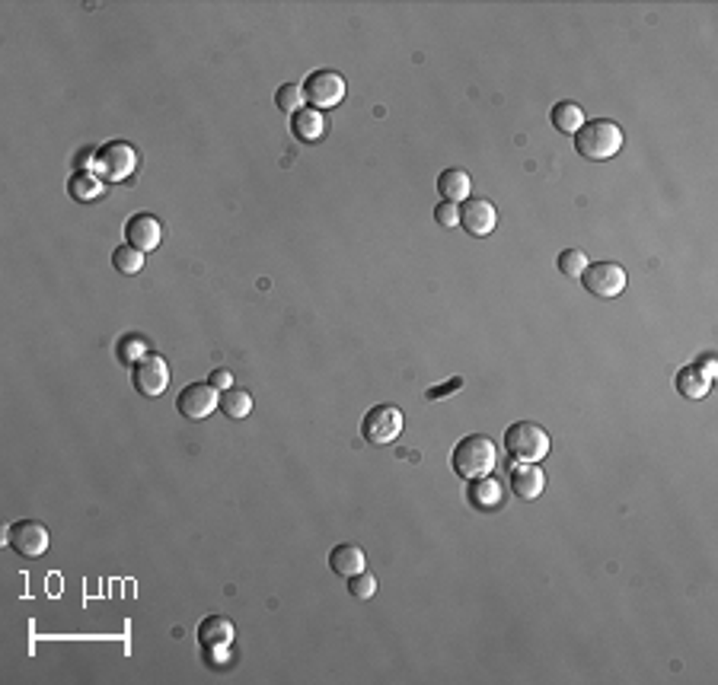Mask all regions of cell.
Instances as JSON below:
<instances>
[{
	"instance_id": "6da1fadb",
	"label": "cell",
	"mask_w": 718,
	"mask_h": 685,
	"mask_svg": "<svg viewBox=\"0 0 718 685\" xmlns=\"http://www.w3.org/2000/svg\"><path fill=\"white\" fill-rule=\"evenodd\" d=\"M619 147H623V128L610 118L584 121L575 135L578 156H584V160H590V163L613 160V156L619 154Z\"/></svg>"
},
{
	"instance_id": "7a4b0ae2",
	"label": "cell",
	"mask_w": 718,
	"mask_h": 685,
	"mask_svg": "<svg viewBox=\"0 0 718 685\" xmlns=\"http://www.w3.org/2000/svg\"><path fill=\"white\" fill-rule=\"evenodd\" d=\"M495 463H498V453H495V444L482 434H469L463 437L460 444L454 446V456H450V465L460 478H482L492 475Z\"/></svg>"
},
{
	"instance_id": "3957f363",
	"label": "cell",
	"mask_w": 718,
	"mask_h": 685,
	"mask_svg": "<svg viewBox=\"0 0 718 685\" xmlns=\"http://www.w3.org/2000/svg\"><path fill=\"white\" fill-rule=\"evenodd\" d=\"M505 450L515 463H540L549 453V434L534 421H515L505 430Z\"/></svg>"
},
{
	"instance_id": "277c9868",
	"label": "cell",
	"mask_w": 718,
	"mask_h": 685,
	"mask_svg": "<svg viewBox=\"0 0 718 685\" xmlns=\"http://www.w3.org/2000/svg\"><path fill=\"white\" fill-rule=\"evenodd\" d=\"M137 169V150L128 141H106L96 147L93 173L106 182H125Z\"/></svg>"
},
{
	"instance_id": "5b68a950",
	"label": "cell",
	"mask_w": 718,
	"mask_h": 685,
	"mask_svg": "<svg viewBox=\"0 0 718 685\" xmlns=\"http://www.w3.org/2000/svg\"><path fill=\"white\" fill-rule=\"evenodd\" d=\"M361 434L371 446L393 444L402 434V411L396 405H373L361 421Z\"/></svg>"
},
{
	"instance_id": "8992f818",
	"label": "cell",
	"mask_w": 718,
	"mask_h": 685,
	"mask_svg": "<svg viewBox=\"0 0 718 685\" xmlns=\"http://www.w3.org/2000/svg\"><path fill=\"white\" fill-rule=\"evenodd\" d=\"M131 383H135L137 396L160 399L170 386V367L160 354H144L141 361L131 367Z\"/></svg>"
},
{
	"instance_id": "52a82bcc",
	"label": "cell",
	"mask_w": 718,
	"mask_h": 685,
	"mask_svg": "<svg viewBox=\"0 0 718 685\" xmlns=\"http://www.w3.org/2000/svg\"><path fill=\"white\" fill-rule=\"evenodd\" d=\"M300 87H304L310 108H335L345 99V80L335 70H313V74H307V80Z\"/></svg>"
},
{
	"instance_id": "ba28073f",
	"label": "cell",
	"mask_w": 718,
	"mask_h": 685,
	"mask_svg": "<svg viewBox=\"0 0 718 685\" xmlns=\"http://www.w3.org/2000/svg\"><path fill=\"white\" fill-rule=\"evenodd\" d=\"M581 284L588 294L600 296V300H613L626 290V271L617 262H594L581 271Z\"/></svg>"
},
{
	"instance_id": "9c48e42d",
	"label": "cell",
	"mask_w": 718,
	"mask_h": 685,
	"mask_svg": "<svg viewBox=\"0 0 718 685\" xmlns=\"http://www.w3.org/2000/svg\"><path fill=\"white\" fill-rule=\"evenodd\" d=\"M217 402H221V392L211 383H189L179 392L176 408H179V415L189 418V421H204V418L217 408Z\"/></svg>"
},
{
	"instance_id": "30bf717a",
	"label": "cell",
	"mask_w": 718,
	"mask_h": 685,
	"mask_svg": "<svg viewBox=\"0 0 718 685\" xmlns=\"http://www.w3.org/2000/svg\"><path fill=\"white\" fill-rule=\"evenodd\" d=\"M7 542L16 555L23 558H39L48 551V530L35 520H16L7 532Z\"/></svg>"
},
{
	"instance_id": "8fae6325",
	"label": "cell",
	"mask_w": 718,
	"mask_h": 685,
	"mask_svg": "<svg viewBox=\"0 0 718 685\" xmlns=\"http://www.w3.org/2000/svg\"><path fill=\"white\" fill-rule=\"evenodd\" d=\"M460 223L469 236L482 239V236L492 233L495 223H498V211H495V204L488 202V198H467L460 208Z\"/></svg>"
},
{
	"instance_id": "7c38bea8",
	"label": "cell",
	"mask_w": 718,
	"mask_h": 685,
	"mask_svg": "<svg viewBox=\"0 0 718 685\" xmlns=\"http://www.w3.org/2000/svg\"><path fill=\"white\" fill-rule=\"evenodd\" d=\"M125 242L141 252H150L163 242V227L154 214H135L125 221Z\"/></svg>"
},
{
	"instance_id": "4fadbf2b",
	"label": "cell",
	"mask_w": 718,
	"mask_h": 685,
	"mask_svg": "<svg viewBox=\"0 0 718 685\" xmlns=\"http://www.w3.org/2000/svg\"><path fill=\"white\" fill-rule=\"evenodd\" d=\"M467 501L473 511H498L505 504V488L502 482L495 475H482V478H469V488H467Z\"/></svg>"
},
{
	"instance_id": "5bb4252c",
	"label": "cell",
	"mask_w": 718,
	"mask_h": 685,
	"mask_svg": "<svg viewBox=\"0 0 718 685\" xmlns=\"http://www.w3.org/2000/svg\"><path fill=\"white\" fill-rule=\"evenodd\" d=\"M511 488L524 501H536L546 488V475L536 463H511Z\"/></svg>"
},
{
	"instance_id": "9a60e30c",
	"label": "cell",
	"mask_w": 718,
	"mask_h": 685,
	"mask_svg": "<svg viewBox=\"0 0 718 685\" xmlns=\"http://www.w3.org/2000/svg\"><path fill=\"white\" fill-rule=\"evenodd\" d=\"M198 641H202V647H211V651H224V647L233 644V622L224 615H208L198 625Z\"/></svg>"
},
{
	"instance_id": "2e32d148",
	"label": "cell",
	"mask_w": 718,
	"mask_h": 685,
	"mask_svg": "<svg viewBox=\"0 0 718 685\" xmlns=\"http://www.w3.org/2000/svg\"><path fill=\"white\" fill-rule=\"evenodd\" d=\"M364 565H367L364 549H361V545H354V542H342V545H335V549L329 551V568H333L339 577L361 574V571H364Z\"/></svg>"
},
{
	"instance_id": "e0dca14e",
	"label": "cell",
	"mask_w": 718,
	"mask_h": 685,
	"mask_svg": "<svg viewBox=\"0 0 718 685\" xmlns=\"http://www.w3.org/2000/svg\"><path fill=\"white\" fill-rule=\"evenodd\" d=\"M323 131H326V118H323V112H319V108L304 106L300 112L291 115V135L298 137L300 144L319 141V137H323Z\"/></svg>"
},
{
	"instance_id": "ac0fdd59",
	"label": "cell",
	"mask_w": 718,
	"mask_h": 685,
	"mask_svg": "<svg viewBox=\"0 0 718 685\" xmlns=\"http://www.w3.org/2000/svg\"><path fill=\"white\" fill-rule=\"evenodd\" d=\"M469 175L463 173V169H457V166H450V169H444V173L438 175V192H440V198L444 202H454V204H463L469 198Z\"/></svg>"
},
{
	"instance_id": "d6986e66",
	"label": "cell",
	"mask_w": 718,
	"mask_h": 685,
	"mask_svg": "<svg viewBox=\"0 0 718 685\" xmlns=\"http://www.w3.org/2000/svg\"><path fill=\"white\" fill-rule=\"evenodd\" d=\"M709 383L712 380L705 377L696 363H686L684 370H677V380H674V386H677V392L684 399H703L709 392Z\"/></svg>"
},
{
	"instance_id": "ffe728a7",
	"label": "cell",
	"mask_w": 718,
	"mask_h": 685,
	"mask_svg": "<svg viewBox=\"0 0 718 685\" xmlns=\"http://www.w3.org/2000/svg\"><path fill=\"white\" fill-rule=\"evenodd\" d=\"M584 108L578 102H556L553 106V125H556L559 135H578V128L584 125Z\"/></svg>"
},
{
	"instance_id": "44dd1931",
	"label": "cell",
	"mask_w": 718,
	"mask_h": 685,
	"mask_svg": "<svg viewBox=\"0 0 718 685\" xmlns=\"http://www.w3.org/2000/svg\"><path fill=\"white\" fill-rule=\"evenodd\" d=\"M68 195L74 202H96L102 195V182L93 173H87V169H77L68 182Z\"/></svg>"
},
{
	"instance_id": "7402d4cb",
	"label": "cell",
	"mask_w": 718,
	"mask_h": 685,
	"mask_svg": "<svg viewBox=\"0 0 718 685\" xmlns=\"http://www.w3.org/2000/svg\"><path fill=\"white\" fill-rule=\"evenodd\" d=\"M217 408L224 411V418H231V421H240V418H246L252 411V396L246 389L231 386V389L221 392V402H217Z\"/></svg>"
},
{
	"instance_id": "603a6c76",
	"label": "cell",
	"mask_w": 718,
	"mask_h": 685,
	"mask_svg": "<svg viewBox=\"0 0 718 685\" xmlns=\"http://www.w3.org/2000/svg\"><path fill=\"white\" fill-rule=\"evenodd\" d=\"M304 102H307V96H304V87H300V83H281L279 93H275V106H279L285 115L300 112Z\"/></svg>"
},
{
	"instance_id": "cb8c5ba5",
	"label": "cell",
	"mask_w": 718,
	"mask_h": 685,
	"mask_svg": "<svg viewBox=\"0 0 718 685\" xmlns=\"http://www.w3.org/2000/svg\"><path fill=\"white\" fill-rule=\"evenodd\" d=\"M112 265H116L122 275H137V271L144 268V252L125 242V246H118L116 252H112Z\"/></svg>"
},
{
	"instance_id": "d4e9b609",
	"label": "cell",
	"mask_w": 718,
	"mask_h": 685,
	"mask_svg": "<svg viewBox=\"0 0 718 685\" xmlns=\"http://www.w3.org/2000/svg\"><path fill=\"white\" fill-rule=\"evenodd\" d=\"M147 354V342H144L141 335H125L118 338V348H116V357L125 363V367H135L141 357Z\"/></svg>"
},
{
	"instance_id": "484cf974",
	"label": "cell",
	"mask_w": 718,
	"mask_h": 685,
	"mask_svg": "<svg viewBox=\"0 0 718 685\" xmlns=\"http://www.w3.org/2000/svg\"><path fill=\"white\" fill-rule=\"evenodd\" d=\"M373 593H377V577L373 574H367V571H361V574H352L348 577V596L352 599H373Z\"/></svg>"
},
{
	"instance_id": "4316f807",
	"label": "cell",
	"mask_w": 718,
	"mask_h": 685,
	"mask_svg": "<svg viewBox=\"0 0 718 685\" xmlns=\"http://www.w3.org/2000/svg\"><path fill=\"white\" fill-rule=\"evenodd\" d=\"M584 268H588V256H584L581 249H565L562 256H559V271L565 277H581Z\"/></svg>"
},
{
	"instance_id": "83f0119b",
	"label": "cell",
	"mask_w": 718,
	"mask_h": 685,
	"mask_svg": "<svg viewBox=\"0 0 718 685\" xmlns=\"http://www.w3.org/2000/svg\"><path fill=\"white\" fill-rule=\"evenodd\" d=\"M434 221L440 223V227H460V204L454 202H440L438 208H434Z\"/></svg>"
},
{
	"instance_id": "f1b7e54d",
	"label": "cell",
	"mask_w": 718,
	"mask_h": 685,
	"mask_svg": "<svg viewBox=\"0 0 718 685\" xmlns=\"http://www.w3.org/2000/svg\"><path fill=\"white\" fill-rule=\"evenodd\" d=\"M463 386V380L460 377H454L450 383H444V386H431V389L425 392V399H431V402H438V399H448L450 392H457Z\"/></svg>"
},
{
	"instance_id": "f546056e",
	"label": "cell",
	"mask_w": 718,
	"mask_h": 685,
	"mask_svg": "<svg viewBox=\"0 0 718 685\" xmlns=\"http://www.w3.org/2000/svg\"><path fill=\"white\" fill-rule=\"evenodd\" d=\"M211 386H214L217 392H224V389H231L233 386V377H231V370H214L211 373V380H208Z\"/></svg>"
},
{
	"instance_id": "4dcf8cb0",
	"label": "cell",
	"mask_w": 718,
	"mask_h": 685,
	"mask_svg": "<svg viewBox=\"0 0 718 685\" xmlns=\"http://www.w3.org/2000/svg\"><path fill=\"white\" fill-rule=\"evenodd\" d=\"M696 367L703 370V373H705V377H709V380L715 377V361H712V357H703V361H699Z\"/></svg>"
}]
</instances>
